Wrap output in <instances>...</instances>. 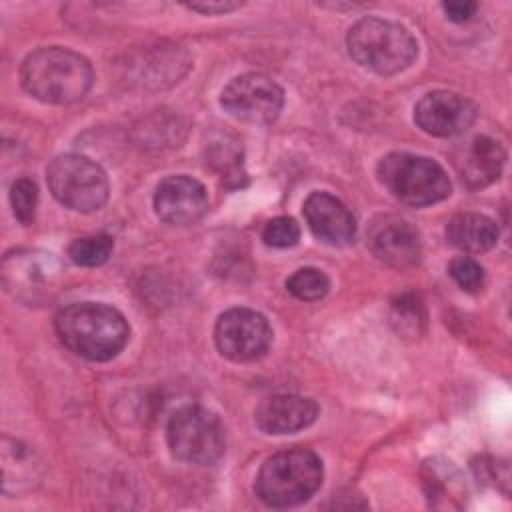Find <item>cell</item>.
I'll list each match as a JSON object with an SVG mask.
<instances>
[{
    "label": "cell",
    "mask_w": 512,
    "mask_h": 512,
    "mask_svg": "<svg viewBox=\"0 0 512 512\" xmlns=\"http://www.w3.org/2000/svg\"><path fill=\"white\" fill-rule=\"evenodd\" d=\"M54 328L66 348L92 362L114 358L130 338L126 318L116 308L100 302L64 306L54 318Z\"/></svg>",
    "instance_id": "6da1fadb"
},
{
    "label": "cell",
    "mask_w": 512,
    "mask_h": 512,
    "mask_svg": "<svg viewBox=\"0 0 512 512\" xmlns=\"http://www.w3.org/2000/svg\"><path fill=\"white\" fill-rule=\"evenodd\" d=\"M94 80L90 62L74 50L46 46L30 52L20 66L24 90L46 104H72L82 100Z\"/></svg>",
    "instance_id": "7a4b0ae2"
},
{
    "label": "cell",
    "mask_w": 512,
    "mask_h": 512,
    "mask_svg": "<svg viewBox=\"0 0 512 512\" xmlns=\"http://www.w3.org/2000/svg\"><path fill=\"white\" fill-rule=\"evenodd\" d=\"M324 468L316 452L290 448L270 456L254 482L256 496L270 508H290L306 502L322 484Z\"/></svg>",
    "instance_id": "3957f363"
},
{
    "label": "cell",
    "mask_w": 512,
    "mask_h": 512,
    "mask_svg": "<svg viewBox=\"0 0 512 512\" xmlns=\"http://www.w3.org/2000/svg\"><path fill=\"white\" fill-rule=\"evenodd\" d=\"M346 46L356 64L382 76L406 70L418 56V44L402 24L374 16L352 24Z\"/></svg>",
    "instance_id": "277c9868"
},
{
    "label": "cell",
    "mask_w": 512,
    "mask_h": 512,
    "mask_svg": "<svg viewBox=\"0 0 512 512\" xmlns=\"http://www.w3.org/2000/svg\"><path fill=\"white\" fill-rule=\"evenodd\" d=\"M376 172L384 188L410 206H428L450 196L448 174L426 156L390 152L378 162Z\"/></svg>",
    "instance_id": "5b68a950"
},
{
    "label": "cell",
    "mask_w": 512,
    "mask_h": 512,
    "mask_svg": "<svg viewBox=\"0 0 512 512\" xmlns=\"http://www.w3.org/2000/svg\"><path fill=\"white\" fill-rule=\"evenodd\" d=\"M168 448L174 458L212 466L226 450V430L220 418L202 406H182L172 414L166 426Z\"/></svg>",
    "instance_id": "8992f818"
},
{
    "label": "cell",
    "mask_w": 512,
    "mask_h": 512,
    "mask_svg": "<svg viewBox=\"0 0 512 512\" xmlns=\"http://www.w3.org/2000/svg\"><path fill=\"white\" fill-rule=\"evenodd\" d=\"M52 196L76 212H94L108 200L106 172L82 154H62L46 168Z\"/></svg>",
    "instance_id": "52a82bcc"
},
{
    "label": "cell",
    "mask_w": 512,
    "mask_h": 512,
    "mask_svg": "<svg viewBox=\"0 0 512 512\" xmlns=\"http://www.w3.org/2000/svg\"><path fill=\"white\" fill-rule=\"evenodd\" d=\"M222 108L246 124H270L284 106L282 88L266 74L248 72L228 82L220 94Z\"/></svg>",
    "instance_id": "ba28073f"
},
{
    "label": "cell",
    "mask_w": 512,
    "mask_h": 512,
    "mask_svg": "<svg viewBox=\"0 0 512 512\" xmlns=\"http://www.w3.org/2000/svg\"><path fill=\"white\" fill-rule=\"evenodd\" d=\"M218 352L232 362H252L264 356L272 344L268 320L250 308H230L214 326Z\"/></svg>",
    "instance_id": "9c48e42d"
},
{
    "label": "cell",
    "mask_w": 512,
    "mask_h": 512,
    "mask_svg": "<svg viewBox=\"0 0 512 512\" xmlns=\"http://www.w3.org/2000/svg\"><path fill=\"white\" fill-rule=\"evenodd\" d=\"M58 278V262L52 254L38 250H16L2 260L4 288L24 302L44 298Z\"/></svg>",
    "instance_id": "30bf717a"
},
{
    "label": "cell",
    "mask_w": 512,
    "mask_h": 512,
    "mask_svg": "<svg viewBox=\"0 0 512 512\" xmlns=\"http://www.w3.org/2000/svg\"><path fill=\"white\" fill-rule=\"evenodd\" d=\"M478 116V108L462 94L434 90L424 94L414 106V122L432 136L450 138L466 132Z\"/></svg>",
    "instance_id": "8fae6325"
},
{
    "label": "cell",
    "mask_w": 512,
    "mask_h": 512,
    "mask_svg": "<svg viewBox=\"0 0 512 512\" xmlns=\"http://www.w3.org/2000/svg\"><path fill=\"white\" fill-rule=\"evenodd\" d=\"M368 246L372 254L392 268H410L422 256L418 230L398 216H378L370 224Z\"/></svg>",
    "instance_id": "7c38bea8"
},
{
    "label": "cell",
    "mask_w": 512,
    "mask_h": 512,
    "mask_svg": "<svg viewBox=\"0 0 512 512\" xmlns=\"http://www.w3.org/2000/svg\"><path fill=\"white\" fill-rule=\"evenodd\" d=\"M154 210L166 224H194L208 212L206 188L186 174L168 176L156 186Z\"/></svg>",
    "instance_id": "4fadbf2b"
},
{
    "label": "cell",
    "mask_w": 512,
    "mask_h": 512,
    "mask_svg": "<svg viewBox=\"0 0 512 512\" xmlns=\"http://www.w3.org/2000/svg\"><path fill=\"white\" fill-rule=\"evenodd\" d=\"M304 218L310 232L328 246H348L356 236V220L342 200L328 192H312L304 200Z\"/></svg>",
    "instance_id": "5bb4252c"
},
{
    "label": "cell",
    "mask_w": 512,
    "mask_h": 512,
    "mask_svg": "<svg viewBox=\"0 0 512 512\" xmlns=\"http://www.w3.org/2000/svg\"><path fill=\"white\" fill-rule=\"evenodd\" d=\"M318 416V404L296 394H276L262 400L254 412L256 426L266 434H292L308 428Z\"/></svg>",
    "instance_id": "9a60e30c"
},
{
    "label": "cell",
    "mask_w": 512,
    "mask_h": 512,
    "mask_svg": "<svg viewBox=\"0 0 512 512\" xmlns=\"http://www.w3.org/2000/svg\"><path fill=\"white\" fill-rule=\"evenodd\" d=\"M506 154L502 146L488 136H474L456 154L454 164L460 180L470 188L478 190L498 180Z\"/></svg>",
    "instance_id": "2e32d148"
},
{
    "label": "cell",
    "mask_w": 512,
    "mask_h": 512,
    "mask_svg": "<svg viewBox=\"0 0 512 512\" xmlns=\"http://www.w3.org/2000/svg\"><path fill=\"white\" fill-rule=\"evenodd\" d=\"M446 240L462 252H486L498 242V226L484 214L460 212L448 220Z\"/></svg>",
    "instance_id": "e0dca14e"
},
{
    "label": "cell",
    "mask_w": 512,
    "mask_h": 512,
    "mask_svg": "<svg viewBox=\"0 0 512 512\" xmlns=\"http://www.w3.org/2000/svg\"><path fill=\"white\" fill-rule=\"evenodd\" d=\"M424 492L434 508H460L464 498V482L460 472L446 460H428L422 468Z\"/></svg>",
    "instance_id": "ac0fdd59"
},
{
    "label": "cell",
    "mask_w": 512,
    "mask_h": 512,
    "mask_svg": "<svg viewBox=\"0 0 512 512\" xmlns=\"http://www.w3.org/2000/svg\"><path fill=\"white\" fill-rule=\"evenodd\" d=\"M206 162L216 168L226 180H232L238 176L244 178V170H242V146L236 138L232 136H218L216 140H212L206 148Z\"/></svg>",
    "instance_id": "d6986e66"
},
{
    "label": "cell",
    "mask_w": 512,
    "mask_h": 512,
    "mask_svg": "<svg viewBox=\"0 0 512 512\" xmlns=\"http://www.w3.org/2000/svg\"><path fill=\"white\" fill-rule=\"evenodd\" d=\"M114 248V240L108 234H96V236H84L74 240L68 246V256L76 266L94 268L102 266Z\"/></svg>",
    "instance_id": "ffe728a7"
},
{
    "label": "cell",
    "mask_w": 512,
    "mask_h": 512,
    "mask_svg": "<svg viewBox=\"0 0 512 512\" xmlns=\"http://www.w3.org/2000/svg\"><path fill=\"white\" fill-rule=\"evenodd\" d=\"M286 288L298 300L314 302V300H320L328 294L330 280L318 268H300L286 280Z\"/></svg>",
    "instance_id": "44dd1931"
},
{
    "label": "cell",
    "mask_w": 512,
    "mask_h": 512,
    "mask_svg": "<svg viewBox=\"0 0 512 512\" xmlns=\"http://www.w3.org/2000/svg\"><path fill=\"white\" fill-rule=\"evenodd\" d=\"M392 324L402 336H418L424 326V308L416 296L404 294L392 304Z\"/></svg>",
    "instance_id": "7402d4cb"
},
{
    "label": "cell",
    "mask_w": 512,
    "mask_h": 512,
    "mask_svg": "<svg viewBox=\"0 0 512 512\" xmlns=\"http://www.w3.org/2000/svg\"><path fill=\"white\" fill-rule=\"evenodd\" d=\"M10 204H12V210H14V216L18 218V222H22L24 226L32 224L34 216H36V206H38L36 182L26 176L14 180V184L10 188Z\"/></svg>",
    "instance_id": "603a6c76"
},
{
    "label": "cell",
    "mask_w": 512,
    "mask_h": 512,
    "mask_svg": "<svg viewBox=\"0 0 512 512\" xmlns=\"http://www.w3.org/2000/svg\"><path fill=\"white\" fill-rule=\"evenodd\" d=\"M448 274L464 292L476 294L484 288V268L470 256L452 258L448 264Z\"/></svg>",
    "instance_id": "cb8c5ba5"
},
{
    "label": "cell",
    "mask_w": 512,
    "mask_h": 512,
    "mask_svg": "<svg viewBox=\"0 0 512 512\" xmlns=\"http://www.w3.org/2000/svg\"><path fill=\"white\" fill-rule=\"evenodd\" d=\"M262 240L272 248H290L300 240V226L290 216H276L264 224Z\"/></svg>",
    "instance_id": "d4e9b609"
},
{
    "label": "cell",
    "mask_w": 512,
    "mask_h": 512,
    "mask_svg": "<svg viewBox=\"0 0 512 512\" xmlns=\"http://www.w3.org/2000/svg\"><path fill=\"white\" fill-rule=\"evenodd\" d=\"M442 10L446 12L448 20L462 24V22H468L476 14L478 4L476 2H444Z\"/></svg>",
    "instance_id": "484cf974"
},
{
    "label": "cell",
    "mask_w": 512,
    "mask_h": 512,
    "mask_svg": "<svg viewBox=\"0 0 512 512\" xmlns=\"http://www.w3.org/2000/svg\"><path fill=\"white\" fill-rule=\"evenodd\" d=\"M242 2H232V0H218V2H192L188 4L190 10L194 12H200V14H226V12H232L236 8H240Z\"/></svg>",
    "instance_id": "4316f807"
}]
</instances>
